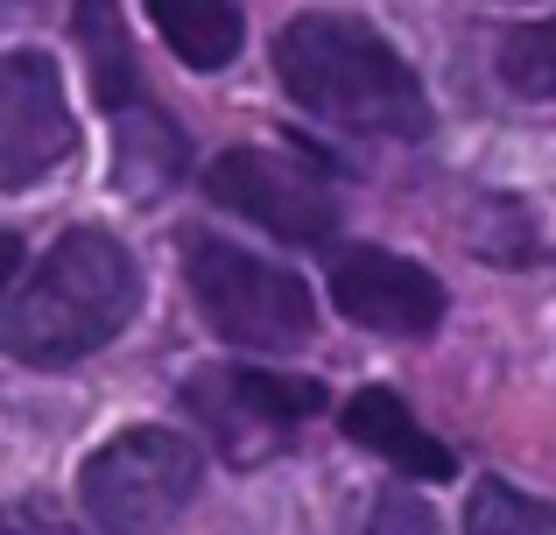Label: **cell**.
Listing matches in <instances>:
<instances>
[{
	"label": "cell",
	"instance_id": "cell-1",
	"mask_svg": "<svg viewBox=\"0 0 556 535\" xmlns=\"http://www.w3.org/2000/svg\"><path fill=\"white\" fill-rule=\"evenodd\" d=\"M275 78L303 113L345 127V135H388V141L430 135L422 78L359 14H296L275 36Z\"/></svg>",
	"mask_w": 556,
	"mask_h": 535
},
{
	"label": "cell",
	"instance_id": "cell-2",
	"mask_svg": "<svg viewBox=\"0 0 556 535\" xmlns=\"http://www.w3.org/2000/svg\"><path fill=\"white\" fill-rule=\"evenodd\" d=\"M141 310V268L99 226H71L8 310V353L22 367H71L113 345Z\"/></svg>",
	"mask_w": 556,
	"mask_h": 535
},
{
	"label": "cell",
	"instance_id": "cell-3",
	"mask_svg": "<svg viewBox=\"0 0 556 535\" xmlns=\"http://www.w3.org/2000/svg\"><path fill=\"white\" fill-rule=\"evenodd\" d=\"M190 303L226 345L247 353H296L317 331V303L289 268L261 262V254L232 247V240H190L184 254Z\"/></svg>",
	"mask_w": 556,
	"mask_h": 535
},
{
	"label": "cell",
	"instance_id": "cell-4",
	"mask_svg": "<svg viewBox=\"0 0 556 535\" xmlns=\"http://www.w3.org/2000/svg\"><path fill=\"white\" fill-rule=\"evenodd\" d=\"M198 480H204L198 444L163 423H141L85 458L78 500L106 535H169L177 514L190 508V494H198Z\"/></svg>",
	"mask_w": 556,
	"mask_h": 535
},
{
	"label": "cell",
	"instance_id": "cell-5",
	"mask_svg": "<svg viewBox=\"0 0 556 535\" xmlns=\"http://www.w3.org/2000/svg\"><path fill=\"white\" fill-rule=\"evenodd\" d=\"M184 402L232 466H261L282 451L296 423L325 409V387L303 373H268V367H198L184 381Z\"/></svg>",
	"mask_w": 556,
	"mask_h": 535
},
{
	"label": "cell",
	"instance_id": "cell-6",
	"mask_svg": "<svg viewBox=\"0 0 556 535\" xmlns=\"http://www.w3.org/2000/svg\"><path fill=\"white\" fill-rule=\"evenodd\" d=\"M204 198L240 219H254L261 233L289 240V247H325L339 233V198L317 169H303L296 155L275 149H232L204 169Z\"/></svg>",
	"mask_w": 556,
	"mask_h": 535
},
{
	"label": "cell",
	"instance_id": "cell-7",
	"mask_svg": "<svg viewBox=\"0 0 556 535\" xmlns=\"http://www.w3.org/2000/svg\"><path fill=\"white\" fill-rule=\"evenodd\" d=\"M78 127H71L64 71L42 50L0 56V191H28L56 163H71Z\"/></svg>",
	"mask_w": 556,
	"mask_h": 535
},
{
	"label": "cell",
	"instance_id": "cell-8",
	"mask_svg": "<svg viewBox=\"0 0 556 535\" xmlns=\"http://www.w3.org/2000/svg\"><path fill=\"white\" fill-rule=\"evenodd\" d=\"M331 303H339V317L380 331V339H430L444 324V282L422 262H402L388 247L331 254Z\"/></svg>",
	"mask_w": 556,
	"mask_h": 535
},
{
	"label": "cell",
	"instance_id": "cell-9",
	"mask_svg": "<svg viewBox=\"0 0 556 535\" xmlns=\"http://www.w3.org/2000/svg\"><path fill=\"white\" fill-rule=\"evenodd\" d=\"M339 423H345L353 444H367L374 458H388V466L408 472V480H451V451L408 416V402L394 395V387H359V395L345 402Z\"/></svg>",
	"mask_w": 556,
	"mask_h": 535
},
{
	"label": "cell",
	"instance_id": "cell-10",
	"mask_svg": "<svg viewBox=\"0 0 556 535\" xmlns=\"http://www.w3.org/2000/svg\"><path fill=\"white\" fill-rule=\"evenodd\" d=\"M184 135L177 120H169L163 106H135L113 120V191H127L135 205H155V198L169 191V183L184 177Z\"/></svg>",
	"mask_w": 556,
	"mask_h": 535
},
{
	"label": "cell",
	"instance_id": "cell-11",
	"mask_svg": "<svg viewBox=\"0 0 556 535\" xmlns=\"http://www.w3.org/2000/svg\"><path fill=\"white\" fill-rule=\"evenodd\" d=\"M78 50H85V71H92V92L106 106V120L149 106V85L135 71V50H127V28L113 0H78Z\"/></svg>",
	"mask_w": 556,
	"mask_h": 535
},
{
	"label": "cell",
	"instance_id": "cell-12",
	"mask_svg": "<svg viewBox=\"0 0 556 535\" xmlns=\"http://www.w3.org/2000/svg\"><path fill=\"white\" fill-rule=\"evenodd\" d=\"M149 22L163 28V42L190 71H226L247 36L232 0H149Z\"/></svg>",
	"mask_w": 556,
	"mask_h": 535
},
{
	"label": "cell",
	"instance_id": "cell-13",
	"mask_svg": "<svg viewBox=\"0 0 556 535\" xmlns=\"http://www.w3.org/2000/svg\"><path fill=\"white\" fill-rule=\"evenodd\" d=\"M465 535H556V508L507 480H479L465 500Z\"/></svg>",
	"mask_w": 556,
	"mask_h": 535
},
{
	"label": "cell",
	"instance_id": "cell-14",
	"mask_svg": "<svg viewBox=\"0 0 556 535\" xmlns=\"http://www.w3.org/2000/svg\"><path fill=\"white\" fill-rule=\"evenodd\" d=\"M501 78L521 99H556V14L549 22H521L501 36Z\"/></svg>",
	"mask_w": 556,
	"mask_h": 535
},
{
	"label": "cell",
	"instance_id": "cell-15",
	"mask_svg": "<svg viewBox=\"0 0 556 535\" xmlns=\"http://www.w3.org/2000/svg\"><path fill=\"white\" fill-rule=\"evenodd\" d=\"M367 535H444V528H437V514L422 508L416 494H388L374 508V528Z\"/></svg>",
	"mask_w": 556,
	"mask_h": 535
},
{
	"label": "cell",
	"instance_id": "cell-16",
	"mask_svg": "<svg viewBox=\"0 0 556 535\" xmlns=\"http://www.w3.org/2000/svg\"><path fill=\"white\" fill-rule=\"evenodd\" d=\"M0 535H78V528H71L64 514H50L42 500H22V508L0 514Z\"/></svg>",
	"mask_w": 556,
	"mask_h": 535
},
{
	"label": "cell",
	"instance_id": "cell-17",
	"mask_svg": "<svg viewBox=\"0 0 556 535\" xmlns=\"http://www.w3.org/2000/svg\"><path fill=\"white\" fill-rule=\"evenodd\" d=\"M14 268H22V240H14V233H0V296H8Z\"/></svg>",
	"mask_w": 556,
	"mask_h": 535
}]
</instances>
